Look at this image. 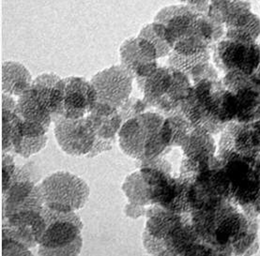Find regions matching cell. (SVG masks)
Returning a JSON list of instances; mask_svg holds the SVG:
<instances>
[{
    "mask_svg": "<svg viewBox=\"0 0 260 256\" xmlns=\"http://www.w3.org/2000/svg\"><path fill=\"white\" fill-rule=\"evenodd\" d=\"M154 22L162 25L167 43L180 55L211 49L225 36L224 25L183 3L161 9Z\"/></svg>",
    "mask_w": 260,
    "mask_h": 256,
    "instance_id": "obj_1",
    "label": "cell"
},
{
    "mask_svg": "<svg viewBox=\"0 0 260 256\" xmlns=\"http://www.w3.org/2000/svg\"><path fill=\"white\" fill-rule=\"evenodd\" d=\"M192 224L201 240L214 255H232L233 248L249 230V219L242 207L230 201L207 210L190 213Z\"/></svg>",
    "mask_w": 260,
    "mask_h": 256,
    "instance_id": "obj_2",
    "label": "cell"
},
{
    "mask_svg": "<svg viewBox=\"0 0 260 256\" xmlns=\"http://www.w3.org/2000/svg\"><path fill=\"white\" fill-rule=\"evenodd\" d=\"M216 156L221 162L217 176L226 200L240 207L253 204L260 193V155L243 156L219 141Z\"/></svg>",
    "mask_w": 260,
    "mask_h": 256,
    "instance_id": "obj_3",
    "label": "cell"
},
{
    "mask_svg": "<svg viewBox=\"0 0 260 256\" xmlns=\"http://www.w3.org/2000/svg\"><path fill=\"white\" fill-rule=\"evenodd\" d=\"M137 82L144 100L165 117L180 112L181 103L192 87L187 75L170 66L158 67L147 77H137Z\"/></svg>",
    "mask_w": 260,
    "mask_h": 256,
    "instance_id": "obj_4",
    "label": "cell"
},
{
    "mask_svg": "<svg viewBox=\"0 0 260 256\" xmlns=\"http://www.w3.org/2000/svg\"><path fill=\"white\" fill-rule=\"evenodd\" d=\"M223 88L222 79H207L192 85L190 93L181 103L180 112L193 128H202L214 135L224 130L226 125L218 119L219 102Z\"/></svg>",
    "mask_w": 260,
    "mask_h": 256,
    "instance_id": "obj_5",
    "label": "cell"
},
{
    "mask_svg": "<svg viewBox=\"0 0 260 256\" xmlns=\"http://www.w3.org/2000/svg\"><path fill=\"white\" fill-rule=\"evenodd\" d=\"M45 226L39 240L40 252L48 250L47 254H73V246L80 249L81 221L74 211L64 212L47 206L43 208Z\"/></svg>",
    "mask_w": 260,
    "mask_h": 256,
    "instance_id": "obj_6",
    "label": "cell"
},
{
    "mask_svg": "<svg viewBox=\"0 0 260 256\" xmlns=\"http://www.w3.org/2000/svg\"><path fill=\"white\" fill-rule=\"evenodd\" d=\"M211 58L223 75L230 71L254 75L260 65V44L223 38L213 46Z\"/></svg>",
    "mask_w": 260,
    "mask_h": 256,
    "instance_id": "obj_7",
    "label": "cell"
},
{
    "mask_svg": "<svg viewBox=\"0 0 260 256\" xmlns=\"http://www.w3.org/2000/svg\"><path fill=\"white\" fill-rule=\"evenodd\" d=\"M214 134L202 128H192L180 147L182 161L180 175H192L206 170L216 168L221 162L217 158V144Z\"/></svg>",
    "mask_w": 260,
    "mask_h": 256,
    "instance_id": "obj_8",
    "label": "cell"
},
{
    "mask_svg": "<svg viewBox=\"0 0 260 256\" xmlns=\"http://www.w3.org/2000/svg\"><path fill=\"white\" fill-rule=\"evenodd\" d=\"M40 191L46 202L45 206L64 212L79 208L70 196L83 206L88 194V188L83 180L68 173H56L49 176L41 185Z\"/></svg>",
    "mask_w": 260,
    "mask_h": 256,
    "instance_id": "obj_9",
    "label": "cell"
},
{
    "mask_svg": "<svg viewBox=\"0 0 260 256\" xmlns=\"http://www.w3.org/2000/svg\"><path fill=\"white\" fill-rule=\"evenodd\" d=\"M223 86L235 96V122L251 123L260 119V81L255 75L230 71L222 77Z\"/></svg>",
    "mask_w": 260,
    "mask_h": 256,
    "instance_id": "obj_10",
    "label": "cell"
},
{
    "mask_svg": "<svg viewBox=\"0 0 260 256\" xmlns=\"http://www.w3.org/2000/svg\"><path fill=\"white\" fill-rule=\"evenodd\" d=\"M133 78L123 66H113L93 76V87L97 93V102L117 108L122 107L130 99Z\"/></svg>",
    "mask_w": 260,
    "mask_h": 256,
    "instance_id": "obj_11",
    "label": "cell"
},
{
    "mask_svg": "<svg viewBox=\"0 0 260 256\" xmlns=\"http://www.w3.org/2000/svg\"><path fill=\"white\" fill-rule=\"evenodd\" d=\"M96 103L97 93L91 81L76 76L63 79V116L66 119H82Z\"/></svg>",
    "mask_w": 260,
    "mask_h": 256,
    "instance_id": "obj_12",
    "label": "cell"
},
{
    "mask_svg": "<svg viewBox=\"0 0 260 256\" xmlns=\"http://www.w3.org/2000/svg\"><path fill=\"white\" fill-rule=\"evenodd\" d=\"M121 66L134 77H147L158 68L157 51L144 38H131L120 48Z\"/></svg>",
    "mask_w": 260,
    "mask_h": 256,
    "instance_id": "obj_13",
    "label": "cell"
},
{
    "mask_svg": "<svg viewBox=\"0 0 260 256\" xmlns=\"http://www.w3.org/2000/svg\"><path fill=\"white\" fill-rule=\"evenodd\" d=\"M219 141L230 144L237 153L243 156L260 155V132L254 122H230L221 132Z\"/></svg>",
    "mask_w": 260,
    "mask_h": 256,
    "instance_id": "obj_14",
    "label": "cell"
},
{
    "mask_svg": "<svg viewBox=\"0 0 260 256\" xmlns=\"http://www.w3.org/2000/svg\"><path fill=\"white\" fill-rule=\"evenodd\" d=\"M32 77L22 64L8 61L2 66V89L10 95L21 96L30 88Z\"/></svg>",
    "mask_w": 260,
    "mask_h": 256,
    "instance_id": "obj_15",
    "label": "cell"
},
{
    "mask_svg": "<svg viewBox=\"0 0 260 256\" xmlns=\"http://www.w3.org/2000/svg\"><path fill=\"white\" fill-rule=\"evenodd\" d=\"M149 213L146 231L152 237L164 240L168 237V234L180 224L183 215V213L173 212L159 205L150 208Z\"/></svg>",
    "mask_w": 260,
    "mask_h": 256,
    "instance_id": "obj_16",
    "label": "cell"
},
{
    "mask_svg": "<svg viewBox=\"0 0 260 256\" xmlns=\"http://www.w3.org/2000/svg\"><path fill=\"white\" fill-rule=\"evenodd\" d=\"M192 128L190 121L181 112L166 117L160 131L161 141L168 148H180Z\"/></svg>",
    "mask_w": 260,
    "mask_h": 256,
    "instance_id": "obj_17",
    "label": "cell"
},
{
    "mask_svg": "<svg viewBox=\"0 0 260 256\" xmlns=\"http://www.w3.org/2000/svg\"><path fill=\"white\" fill-rule=\"evenodd\" d=\"M212 48L193 55H180L179 53L172 51L171 54L168 56V66L180 70L189 77L192 69L199 64L212 60Z\"/></svg>",
    "mask_w": 260,
    "mask_h": 256,
    "instance_id": "obj_18",
    "label": "cell"
},
{
    "mask_svg": "<svg viewBox=\"0 0 260 256\" xmlns=\"http://www.w3.org/2000/svg\"><path fill=\"white\" fill-rule=\"evenodd\" d=\"M249 230L245 238L234 246L232 255H254L260 249L259 220L258 217H249Z\"/></svg>",
    "mask_w": 260,
    "mask_h": 256,
    "instance_id": "obj_19",
    "label": "cell"
},
{
    "mask_svg": "<svg viewBox=\"0 0 260 256\" xmlns=\"http://www.w3.org/2000/svg\"><path fill=\"white\" fill-rule=\"evenodd\" d=\"M138 36L146 39L154 46L158 58L168 56L173 51L172 47L166 41L164 26L158 22L145 25Z\"/></svg>",
    "mask_w": 260,
    "mask_h": 256,
    "instance_id": "obj_20",
    "label": "cell"
},
{
    "mask_svg": "<svg viewBox=\"0 0 260 256\" xmlns=\"http://www.w3.org/2000/svg\"><path fill=\"white\" fill-rule=\"evenodd\" d=\"M230 40L245 43H260V17L253 13L247 23L233 28H225V36Z\"/></svg>",
    "mask_w": 260,
    "mask_h": 256,
    "instance_id": "obj_21",
    "label": "cell"
},
{
    "mask_svg": "<svg viewBox=\"0 0 260 256\" xmlns=\"http://www.w3.org/2000/svg\"><path fill=\"white\" fill-rule=\"evenodd\" d=\"M234 0H211L207 15L220 24L224 25L230 7Z\"/></svg>",
    "mask_w": 260,
    "mask_h": 256,
    "instance_id": "obj_22",
    "label": "cell"
},
{
    "mask_svg": "<svg viewBox=\"0 0 260 256\" xmlns=\"http://www.w3.org/2000/svg\"><path fill=\"white\" fill-rule=\"evenodd\" d=\"M242 210L249 217H258L260 218V193L253 204L242 207Z\"/></svg>",
    "mask_w": 260,
    "mask_h": 256,
    "instance_id": "obj_23",
    "label": "cell"
},
{
    "mask_svg": "<svg viewBox=\"0 0 260 256\" xmlns=\"http://www.w3.org/2000/svg\"><path fill=\"white\" fill-rule=\"evenodd\" d=\"M254 125H255L256 129H257L260 132V119H258L257 121H254Z\"/></svg>",
    "mask_w": 260,
    "mask_h": 256,
    "instance_id": "obj_24",
    "label": "cell"
},
{
    "mask_svg": "<svg viewBox=\"0 0 260 256\" xmlns=\"http://www.w3.org/2000/svg\"><path fill=\"white\" fill-rule=\"evenodd\" d=\"M259 44H260V43H259ZM254 75H256V77H257V78H258V79H259V81H260V65H259V67H258V69H257V70H256V71H255V74H254Z\"/></svg>",
    "mask_w": 260,
    "mask_h": 256,
    "instance_id": "obj_25",
    "label": "cell"
},
{
    "mask_svg": "<svg viewBox=\"0 0 260 256\" xmlns=\"http://www.w3.org/2000/svg\"><path fill=\"white\" fill-rule=\"evenodd\" d=\"M179 1H180L181 3H183V4H186L188 2V0H179Z\"/></svg>",
    "mask_w": 260,
    "mask_h": 256,
    "instance_id": "obj_26",
    "label": "cell"
}]
</instances>
